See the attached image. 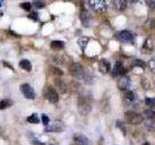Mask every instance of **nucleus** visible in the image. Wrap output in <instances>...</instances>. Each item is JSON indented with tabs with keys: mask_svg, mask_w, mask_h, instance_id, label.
I'll return each instance as SVG.
<instances>
[{
	"mask_svg": "<svg viewBox=\"0 0 155 145\" xmlns=\"http://www.w3.org/2000/svg\"><path fill=\"white\" fill-rule=\"evenodd\" d=\"M78 108H79V111L81 114L82 115L88 114L92 108V101L90 96L87 95L80 96L79 102H78Z\"/></svg>",
	"mask_w": 155,
	"mask_h": 145,
	"instance_id": "nucleus-1",
	"label": "nucleus"
},
{
	"mask_svg": "<svg viewBox=\"0 0 155 145\" xmlns=\"http://www.w3.org/2000/svg\"><path fill=\"white\" fill-rule=\"evenodd\" d=\"M124 119L131 125H139L143 121V117L140 114L134 111H126L124 113Z\"/></svg>",
	"mask_w": 155,
	"mask_h": 145,
	"instance_id": "nucleus-2",
	"label": "nucleus"
},
{
	"mask_svg": "<svg viewBox=\"0 0 155 145\" xmlns=\"http://www.w3.org/2000/svg\"><path fill=\"white\" fill-rule=\"evenodd\" d=\"M69 72L77 79H82L84 77V69L80 63H72L69 66Z\"/></svg>",
	"mask_w": 155,
	"mask_h": 145,
	"instance_id": "nucleus-3",
	"label": "nucleus"
},
{
	"mask_svg": "<svg viewBox=\"0 0 155 145\" xmlns=\"http://www.w3.org/2000/svg\"><path fill=\"white\" fill-rule=\"evenodd\" d=\"M44 94H45V97L46 99L51 102V104H56L58 103V101H59V95H58V92L56 91V89L54 87L52 86H48L45 89V92H44Z\"/></svg>",
	"mask_w": 155,
	"mask_h": 145,
	"instance_id": "nucleus-4",
	"label": "nucleus"
},
{
	"mask_svg": "<svg viewBox=\"0 0 155 145\" xmlns=\"http://www.w3.org/2000/svg\"><path fill=\"white\" fill-rule=\"evenodd\" d=\"M19 89H21V93L23 94V96L25 97L26 99L33 100L35 98V92H34V89L28 83L21 84V87H19Z\"/></svg>",
	"mask_w": 155,
	"mask_h": 145,
	"instance_id": "nucleus-5",
	"label": "nucleus"
},
{
	"mask_svg": "<svg viewBox=\"0 0 155 145\" xmlns=\"http://www.w3.org/2000/svg\"><path fill=\"white\" fill-rule=\"evenodd\" d=\"M116 38H117L120 42H123V43H131L134 40L133 34L127 30H122V31L117 32L116 33Z\"/></svg>",
	"mask_w": 155,
	"mask_h": 145,
	"instance_id": "nucleus-6",
	"label": "nucleus"
},
{
	"mask_svg": "<svg viewBox=\"0 0 155 145\" xmlns=\"http://www.w3.org/2000/svg\"><path fill=\"white\" fill-rule=\"evenodd\" d=\"M89 5L96 12H103L107 7L106 2L103 1V0H93V1H89Z\"/></svg>",
	"mask_w": 155,
	"mask_h": 145,
	"instance_id": "nucleus-7",
	"label": "nucleus"
},
{
	"mask_svg": "<svg viewBox=\"0 0 155 145\" xmlns=\"http://www.w3.org/2000/svg\"><path fill=\"white\" fill-rule=\"evenodd\" d=\"M130 84H131V81H130V79L128 76H121L119 80L117 81V86L120 90H126L128 89L130 87Z\"/></svg>",
	"mask_w": 155,
	"mask_h": 145,
	"instance_id": "nucleus-8",
	"label": "nucleus"
},
{
	"mask_svg": "<svg viewBox=\"0 0 155 145\" xmlns=\"http://www.w3.org/2000/svg\"><path fill=\"white\" fill-rule=\"evenodd\" d=\"M110 62L106 59H101L99 61V71H100L101 74H103V75L108 74V72H110Z\"/></svg>",
	"mask_w": 155,
	"mask_h": 145,
	"instance_id": "nucleus-9",
	"label": "nucleus"
},
{
	"mask_svg": "<svg viewBox=\"0 0 155 145\" xmlns=\"http://www.w3.org/2000/svg\"><path fill=\"white\" fill-rule=\"evenodd\" d=\"M111 72H113V76H122L125 74V69L123 65L121 64V62L117 61L115 63V65L114 66V69L113 71H111Z\"/></svg>",
	"mask_w": 155,
	"mask_h": 145,
	"instance_id": "nucleus-10",
	"label": "nucleus"
},
{
	"mask_svg": "<svg viewBox=\"0 0 155 145\" xmlns=\"http://www.w3.org/2000/svg\"><path fill=\"white\" fill-rule=\"evenodd\" d=\"M63 130H64V127H63V125L59 122H57V123L55 122L50 126H48L46 129L47 132H50V133H60Z\"/></svg>",
	"mask_w": 155,
	"mask_h": 145,
	"instance_id": "nucleus-11",
	"label": "nucleus"
},
{
	"mask_svg": "<svg viewBox=\"0 0 155 145\" xmlns=\"http://www.w3.org/2000/svg\"><path fill=\"white\" fill-rule=\"evenodd\" d=\"M74 140L79 145H89V139L84 134H75Z\"/></svg>",
	"mask_w": 155,
	"mask_h": 145,
	"instance_id": "nucleus-12",
	"label": "nucleus"
},
{
	"mask_svg": "<svg viewBox=\"0 0 155 145\" xmlns=\"http://www.w3.org/2000/svg\"><path fill=\"white\" fill-rule=\"evenodd\" d=\"M54 84H55V87H56V89L60 92V93H62V94H64V93H66L67 92V85H66V83L63 80H61V79H56L55 80H54Z\"/></svg>",
	"mask_w": 155,
	"mask_h": 145,
	"instance_id": "nucleus-13",
	"label": "nucleus"
},
{
	"mask_svg": "<svg viewBox=\"0 0 155 145\" xmlns=\"http://www.w3.org/2000/svg\"><path fill=\"white\" fill-rule=\"evenodd\" d=\"M65 47V44L64 42L62 41H58V40H54L51 43V47L52 50H62V48H64Z\"/></svg>",
	"mask_w": 155,
	"mask_h": 145,
	"instance_id": "nucleus-14",
	"label": "nucleus"
},
{
	"mask_svg": "<svg viewBox=\"0 0 155 145\" xmlns=\"http://www.w3.org/2000/svg\"><path fill=\"white\" fill-rule=\"evenodd\" d=\"M19 67L21 68L22 70L24 71H27V72H30L32 69V65L29 60L27 59H22L21 62H19Z\"/></svg>",
	"mask_w": 155,
	"mask_h": 145,
	"instance_id": "nucleus-15",
	"label": "nucleus"
},
{
	"mask_svg": "<svg viewBox=\"0 0 155 145\" xmlns=\"http://www.w3.org/2000/svg\"><path fill=\"white\" fill-rule=\"evenodd\" d=\"M14 105V102L11 99H4L2 101H0V109H6L11 108Z\"/></svg>",
	"mask_w": 155,
	"mask_h": 145,
	"instance_id": "nucleus-16",
	"label": "nucleus"
},
{
	"mask_svg": "<svg viewBox=\"0 0 155 145\" xmlns=\"http://www.w3.org/2000/svg\"><path fill=\"white\" fill-rule=\"evenodd\" d=\"M81 21L82 22L84 26H88V22H89V18L88 14H87V12L85 10H81Z\"/></svg>",
	"mask_w": 155,
	"mask_h": 145,
	"instance_id": "nucleus-17",
	"label": "nucleus"
},
{
	"mask_svg": "<svg viewBox=\"0 0 155 145\" xmlns=\"http://www.w3.org/2000/svg\"><path fill=\"white\" fill-rule=\"evenodd\" d=\"M89 42V38L88 37H81L79 39V41H78V43H79V46L81 47V50H84V48L86 47L87 44H88Z\"/></svg>",
	"mask_w": 155,
	"mask_h": 145,
	"instance_id": "nucleus-18",
	"label": "nucleus"
},
{
	"mask_svg": "<svg viewBox=\"0 0 155 145\" xmlns=\"http://www.w3.org/2000/svg\"><path fill=\"white\" fill-rule=\"evenodd\" d=\"M27 121L29 123H32V124H38L39 122H40V119L38 118V116H37L36 113H33L30 116H28Z\"/></svg>",
	"mask_w": 155,
	"mask_h": 145,
	"instance_id": "nucleus-19",
	"label": "nucleus"
},
{
	"mask_svg": "<svg viewBox=\"0 0 155 145\" xmlns=\"http://www.w3.org/2000/svg\"><path fill=\"white\" fill-rule=\"evenodd\" d=\"M51 72H52L53 75H56V76H63V71L61 70V69H59L58 67H56V66H52V67H51Z\"/></svg>",
	"mask_w": 155,
	"mask_h": 145,
	"instance_id": "nucleus-20",
	"label": "nucleus"
},
{
	"mask_svg": "<svg viewBox=\"0 0 155 145\" xmlns=\"http://www.w3.org/2000/svg\"><path fill=\"white\" fill-rule=\"evenodd\" d=\"M143 112H144V115L147 118H148V119H154L155 118V112L152 109H145Z\"/></svg>",
	"mask_w": 155,
	"mask_h": 145,
	"instance_id": "nucleus-21",
	"label": "nucleus"
},
{
	"mask_svg": "<svg viewBox=\"0 0 155 145\" xmlns=\"http://www.w3.org/2000/svg\"><path fill=\"white\" fill-rule=\"evenodd\" d=\"M66 58L64 55H62V54H59V55H56L54 56V61L57 62L58 64H65L66 63Z\"/></svg>",
	"mask_w": 155,
	"mask_h": 145,
	"instance_id": "nucleus-22",
	"label": "nucleus"
},
{
	"mask_svg": "<svg viewBox=\"0 0 155 145\" xmlns=\"http://www.w3.org/2000/svg\"><path fill=\"white\" fill-rule=\"evenodd\" d=\"M125 97H126V99L129 100V101H134V99H135V94L133 93V91L128 90V91H126Z\"/></svg>",
	"mask_w": 155,
	"mask_h": 145,
	"instance_id": "nucleus-23",
	"label": "nucleus"
},
{
	"mask_svg": "<svg viewBox=\"0 0 155 145\" xmlns=\"http://www.w3.org/2000/svg\"><path fill=\"white\" fill-rule=\"evenodd\" d=\"M145 105L150 106V108H154V106H155V99L145 98Z\"/></svg>",
	"mask_w": 155,
	"mask_h": 145,
	"instance_id": "nucleus-24",
	"label": "nucleus"
},
{
	"mask_svg": "<svg viewBox=\"0 0 155 145\" xmlns=\"http://www.w3.org/2000/svg\"><path fill=\"white\" fill-rule=\"evenodd\" d=\"M133 67H140V68H144L145 67V64L144 62L140 60V59H137L133 62Z\"/></svg>",
	"mask_w": 155,
	"mask_h": 145,
	"instance_id": "nucleus-25",
	"label": "nucleus"
},
{
	"mask_svg": "<svg viewBox=\"0 0 155 145\" xmlns=\"http://www.w3.org/2000/svg\"><path fill=\"white\" fill-rule=\"evenodd\" d=\"M21 7L23 9V10H25V11H30L31 10V7H32V4L31 3H29V2H23L21 4Z\"/></svg>",
	"mask_w": 155,
	"mask_h": 145,
	"instance_id": "nucleus-26",
	"label": "nucleus"
},
{
	"mask_svg": "<svg viewBox=\"0 0 155 145\" xmlns=\"http://www.w3.org/2000/svg\"><path fill=\"white\" fill-rule=\"evenodd\" d=\"M33 6L35 8H38V9H41V8H44L45 7V2L44 1H33Z\"/></svg>",
	"mask_w": 155,
	"mask_h": 145,
	"instance_id": "nucleus-27",
	"label": "nucleus"
},
{
	"mask_svg": "<svg viewBox=\"0 0 155 145\" xmlns=\"http://www.w3.org/2000/svg\"><path fill=\"white\" fill-rule=\"evenodd\" d=\"M42 122L45 126H48V123H50V118H48V116L46 115V114H42Z\"/></svg>",
	"mask_w": 155,
	"mask_h": 145,
	"instance_id": "nucleus-28",
	"label": "nucleus"
},
{
	"mask_svg": "<svg viewBox=\"0 0 155 145\" xmlns=\"http://www.w3.org/2000/svg\"><path fill=\"white\" fill-rule=\"evenodd\" d=\"M116 125H117V127H118L121 130H122V132H123V134L125 135V134H126V130H125V127H124L123 123L121 122L120 120H118L117 122H116Z\"/></svg>",
	"mask_w": 155,
	"mask_h": 145,
	"instance_id": "nucleus-29",
	"label": "nucleus"
},
{
	"mask_svg": "<svg viewBox=\"0 0 155 145\" xmlns=\"http://www.w3.org/2000/svg\"><path fill=\"white\" fill-rule=\"evenodd\" d=\"M29 18H31V19H33V21H37L38 19H39L38 14H37L36 12H32V13H31L30 14H29Z\"/></svg>",
	"mask_w": 155,
	"mask_h": 145,
	"instance_id": "nucleus-30",
	"label": "nucleus"
},
{
	"mask_svg": "<svg viewBox=\"0 0 155 145\" xmlns=\"http://www.w3.org/2000/svg\"><path fill=\"white\" fill-rule=\"evenodd\" d=\"M118 9L120 10V11H123V10L125 9V7H126V2L125 1H118Z\"/></svg>",
	"mask_w": 155,
	"mask_h": 145,
	"instance_id": "nucleus-31",
	"label": "nucleus"
},
{
	"mask_svg": "<svg viewBox=\"0 0 155 145\" xmlns=\"http://www.w3.org/2000/svg\"><path fill=\"white\" fill-rule=\"evenodd\" d=\"M147 3L150 8H155V1H149L148 0V1H147Z\"/></svg>",
	"mask_w": 155,
	"mask_h": 145,
	"instance_id": "nucleus-32",
	"label": "nucleus"
},
{
	"mask_svg": "<svg viewBox=\"0 0 155 145\" xmlns=\"http://www.w3.org/2000/svg\"><path fill=\"white\" fill-rule=\"evenodd\" d=\"M3 64H4L5 66H6L7 68H10V69H11V70H14V68L12 67V65H11V64H8V63H7V62H5V61H3Z\"/></svg>",
	"mask_w": 155,
	"mask_h": 145,
	"instance_id": "nucleus-33",
	"label": "nucleus"
},
{
	"mask_svg": "<svg viewBox=\"0 0 155 145\" xmlns=\"http://www.w3.org/2000/svg\"><path fill=\"white\" fill-rule=\"evenodd\" d=\"M142 145H150V143H149V142H147H147H144V143H143V144H142Z\"/></svg>",
	"mask_w": 155,
	"mask_h": 145,
	"instance_id": "nucleus-34",
	"label": "nucleus"
},
{
	"mask_svg": "<svg viewBox=\"0 0 155 145\" xmlns=\"http://www.w3.org/2000/svg\"><path fill=\"white\" fill-rule=\"evenodd\" d=\"M2 134V130H1V128H0V134Z\"/></svg>",
	"mask_w": 155,
	"mask_h": 145,
	"instance_id": "nucleus-35",
	"label": "nucleus"
},
{
	"mask_svg": "<svg viewBox=\"0 0 155 145\" xmlns=\"http://www.w3.org/2000/svg\"><path fill=\"white\" fill-rule=\"evenodd\" d=\"M2 6V1H0V7Z\"/></svg>",
	"mask_w": 155,
	"mask_h": 145,
	"instance_id": "nucleus-36",
	"label": "nucleus"
}]
</instances>
